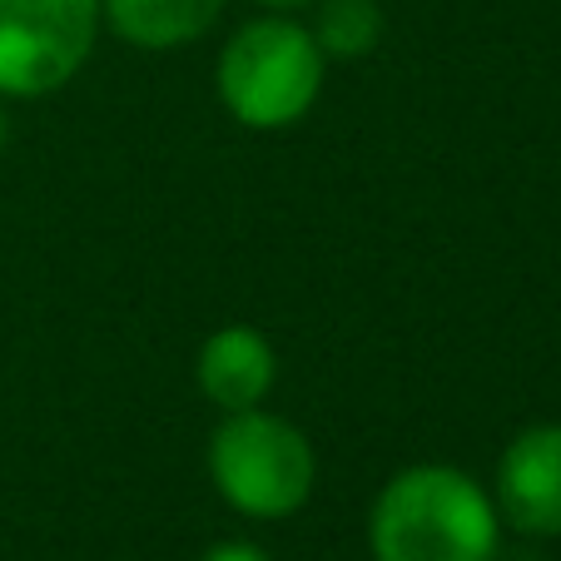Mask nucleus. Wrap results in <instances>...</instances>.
I'll return each instance as SVG.
<instances>
[{"instance_id":"obj_1","label":"nucleus","mask_w":561,"mask_h":561,"mask_svg":"<svg viewBox=\"0 0 561 561\" xmlns=\"http://www.w3.org/2000/svg\"><path fill=\"white\" fill-rule=\"evenodd\" d=\"M368 541L373 561H492L497 507L467 472L423 462L378 492Z\"/></svg>"},{"instance_id":"obj_2","label":"nucleus","mask_w":561,"mask_h":561,"mask_svg":"<svg viewBox=\"0 0 561 561\" xmlns=\"http://www.w3.org/2000/svg\"><path fill=\"white\" fill-rule=\"evenodd\" d=\"M323 60L313 31L284 15L249 21L219 55V95L249 129H284L313 110L323 90Z\"/></svg>"},{"instance_id":"obj_3","label":"nucleus","mask_w":561,"mask_h":561,"mask_svg":"<svg viewBox=\"0 0 561 561\" xmlns=\"http://www.w3.org/2000/svg\"><path fill=\"white\" fill-rule=\"evenodd\" d=\"M209 472L214 488L224 492V502L233 512L274 522V517H294L308 502L318 462L308 437L294 423L249 408V413H229L224 427L214 433Z\"/></svg>"},{"instance_id":"obj_4","label":"nucleus","mask_w":561,"mask_h":561,"mask_svg":"<svg viewBox=\"0 0 561 561\" xmlns=\"http://www.w3.org/2000/svg\"><path fill=\"white\" fill-rule=\"evenodd\" d=\"M100 0H0V95L35 100L90 60Z\"/></svg>"},{"instance_id":"obj_5","label":"nucleus","mask_w":561,"mask_h":561,"mask_svg":"<svg viewBox=\"0 0 561 561\" xmlns=\"http://www.w3.org/2000/svg\"><path fill=\"white\" fill-rule=\"evenodd\" d=\"M497 507L527 537H561V423L527 427L497 462Z\"/></svg>"},{"instance_id":"obj_6","label":"nucleus","mask_w":561,"mask_h":561,"mask_svg":"<svg viewBox=\"0 0 561 561\" xmlns=\"http://www.w3.org/2000/svg\"><path fill=\"white\" fill-rule=\"evenodd\" d=\"M194 373H199V388L214 408H224V413H249V408H259L268 398V388H274L278 358L259 329L229 323V329H219L199 348V368Z\"/></svg>"},{"instance_id":"obj_7","label":"nucleus","mask_w":561,"mask_h":561,"mask_svg":"<svg viewBox=\"0 0 561 561\" xmlns=\"http://www.w3.org/2000/svg\"><path fill=\"white\" fill-rule=\"evenodd\" d=\"M100 15L139 50H180L219 21L224 0H100Z\"/></svg>"},{"instance_id":"obj_8","label":"nucleus","mask_w":561,"mask_h":561,"mask_svg":"<svg viewBox=\"0 0 561 561\" xmlns=\"http://www.w3.org/2000/svg\"><path fill=\"white\" fill-rule=\"evenodd\" d=\"M318 50L333 60H358L382 41V11L378 0H323L313 31Z\"/></svg>"},{"instance_id":"obj_9","label":"nucleus","mask_w":561,"mask_h":561,"mask_svg":"<svg viewBox=\"0 0 561 561\" xmlns=\"http://www.w3.org/2000/svg\"><path fill=\"white\" fill-rule=\"evenodd\" d=\"M204 561H268V551H259L254 541H224V547H214Z\"/></svg>"},{"instance_id":"obj_10","label":"nucleus","mask_w":561,"mask_h":561,"mask_svg":"<svg viewBox=\"0 0 561 561\" xmlns=\"http://www.w3.org/2000/svg\"><path fill=\"white\" fill-rule=\"evenodd\" d=\"M259 5H268V11H298V5H313V0H259Z\"/></svg>"},{"instance_id":"obj_11","label":"nucleus","mask_w":561,"mask_h":561,"mask_svg":"<svg viewBox=\"0 0 561 561\" xmlns=\"http://www.w3.org/2000/svg\"><path fill=\"white\" fill-rule=\"evenodd\" d=\"M0 145H5V119H0Z\"/></svg>"}]
</instances>
